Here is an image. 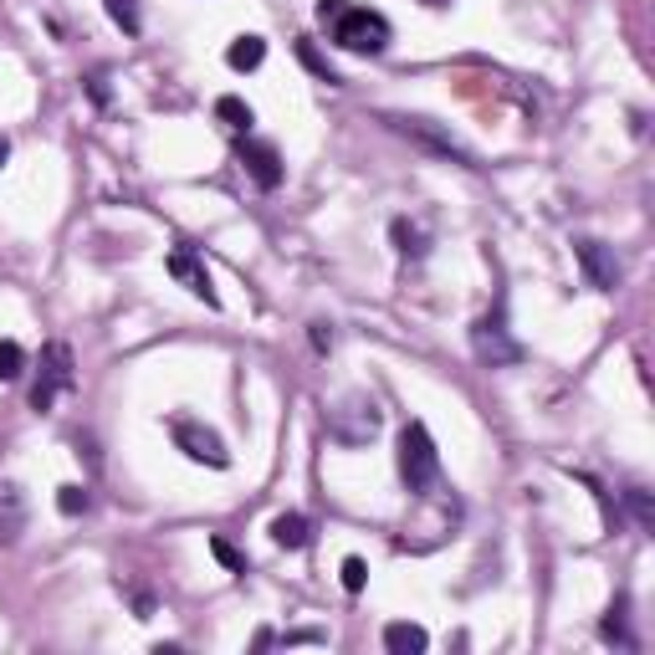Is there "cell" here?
I'll return each instance as SVG.
<instances>
[{
	"label": "cell",
	"instance_id": "21",
	"mask_svg": "<svg viewBox=\"0 0 655 655\" xmlns=\"http://www.w3.org/2000/svg\"><path fill=\"white\" fill-rule=\"evenodd\" d=\"M57 507H62V517H82L87 507H93V497H87V487H62Z\"/></svg>",
	"mask_w": 655,
	"mask_h": 655
},
{
	"label": "cell",
	"instance_id": "14",
	"mask_svg": "<svg viewBox=\"0 0 655 655\" xmlns=\"http://www.w3.org/2000/svg\"><path fill=\"white\" fill-rule=\"evenodd\" d=\"M425 645H430V635H425L420 625H405V620L384 625V650H395V655H420Z\"/></svg>",
	"mask_w": 655,
	"mask_h": 655
},
{
	"label": "cell",
	"instance_id": "4",
	"mask_svg": "<svg viewBox=\"0 0 655 655\" xmlns=\"http://www.w3.org/2000/svg\"><path fill=\"white\" fill-rule=\"evenodd\" d=\"M77 384V369H72V348L67 343H47L41 348V374L31 384V410L47 415L57 405V395H67V389Z\"/></svg>",
	"mask_w": 655,
	"mask_h": 655
},
{
	"label": "cell",
	"instance_id": "12",
	"mask_svg": "<svg viewBox=\"0 0 655 655\" xmlns=\"http://www.w3.org/2000/svg\"><path fill=\"white\" fill-rule=\"evenodd\" d=\"M272 543H277V548H308V543H313V522L302 517V512L272 517Z\"/></svg>",
	"mask_w": 655,
	"mask_h": 655
},
{
	"label": "cell",
	"instance_id": "19",
	"mask_svg": "<svg viewBox=\"0 0 655 655\" xmlns=\"http://www.w3.org/2000/svg\"><path fill=\"white\" fill-rule=\"evenodd\" d=\"M103 11L113 16V26H118L123 36H139V31H144V21H139V6H134V0H103Z\"/></svg>",
	"mask_w": 655,
	"mask_h": 655
},
{
	"label": "cell",
	"instance_id": "5",
	"mask_svg": "<svg viewBox=\"0 0 655 655\" xmlns=\"http://www.w3.org/2000/svg\"><path fill=\"white\" fill-rule=\"evenodd\" d=\"M471 348H476V359H482L487 369H512V364L528 359V354H522V343L507 333V313L502 308H492L482 323L471 328Z\"/></svg>",
	"mask_w": 655,
	"mask_h": 655
},
{
	"label": "cell",
	"instance_id": "6",
	"mask_svg": "<svg viewBox=\"0 0 655 655\" xmlns=\"http://www.w3.org/2000/svg\"><path fill=\"white\" fill-rule=\"evenodd\" d=\"M169 435H174V446H180L190 461H200V466H210V471H226V466H231L226 441H221L210 425H200V420H174Z\"/></svg>",
	"mask_w": 655,
	"mask_h": 655
},
{
	"label": "cell",
	"instance_id": "25",
	"mask_svg": "<svg viewBox=\"0 0 655 655\" xmlns=\"http://www.w3.org/2000/svg\"><path fill=\"white\" fill-rule=\"evenodd\" d=\"M308 338H313L318 354H333V323H323V318H318V323L308 328Z\"/></svg>",
	"mask_w": 655,
	"mask_h": 655
},
{
	"label": "cell",
	"instance_id": "8",
	"mask_svg": "<svg viewBox=\"0 0 655 655\" xmlns=\"http://www.w3.org/2000/svg\"><path fill=\"white\" fill-rule=\"evenodd\" d=\"M384 123L395 128V134H405V139H415V144H425V149H435V154H446V159H456V164H471V154L451 139V134H441L430 118H415V113H384Z\"/></svg>",
	"mask_w": 655,
	"mask_h": 655
},
{
	"label": "cell",
	"instance_id": "9",
	"mask_svg": "<svg viewBox=\"0 0 655 655\" xmlns=\"http://www.w3.org/2000/svg\"><path fill=\"white\" fill-rule=\"evenodd\" d=\"M164 272L180 282L190 297H200L205 308H221V297H215V287H210V272H205V261L190 251V246H174L169 256H164Z\"/></svg>",
	"mask_w": 655,
	"mask_h": 655
},
{
	"label": "cell",
	"instance_id": "24",
	"mask_svg": "<svg viewBox=\"0 0 655 655\" xmlns=\"http://www.w3.org/2000/svg\"><path fill=\"white\" fill-rule=\"evenodd\" d=\"M625 497H630V507H635V522H640V528L650 533V528H655V512H650V497H645L640 487H630Z\"/></svg>",
	"mask_w": 655,
	"mask_h": 655
},
{
	"label": "cell",
	"instance_id": "11",
	"mask_svg": "<svg viewBox=\"0 0 655 655\" xmlns=\"http://www.w3.org/2000/svg\"><path fill=\"white\" fill-rule=\"evenodd\" d=\"M26 533V497L16 482H0V543H16Z\"/></svg>",
	"mask_w": 655,
	"mask_h": 655
},
{
	"label": "cell",
	"instance_id": "29",
	"mask_svg": "<svg viewBox=\"0 0 655 655\" xmlns=\"http://www.w3.org/2000/svg\"><path fill=\"white\" fill-rule=\"evenodd\" d=\"M420 6H430V11H446V6H451V0H420Z\"/></svg>",
	"mask_w": 655,
	"mask_h": 655
},
{
	"label": "cell",
	"instance_id": "20",
	"mask_svg": "<svg viewBox=\"0 0 655 655\" xmlns=\"http://www.w3.org/2000/svg\"><path fill=\"white\" fill-rule=\"evenodd\" d=\"M21 369H26V348L16 338H0V384L21 379Z\"/></svg>",
	"mask_w": 655,
	"mask_h": 655
},
{
	"label": "cell",
	"instance_id": "23",
	"mask_svg": "<svg viewBox=\"0 0 655 655\" xmlns=\"http://www.w3.org/2000/svg\"><path fill=\"white\" fill-rule=\"evenodd\" d=\"M210 553H215V558H221V563H226V569H231V574H246V558H241V553H236V548H231L226 538H210Z\"/></svg>",
	"mask_w": 655,
	"mask_h": 655
},
{
	"label": "cell",
	"instance_id": "16",
	"mask_svg": "<svg viewBox=\"0 0 655 655\" xmlns=\"http://www.w3.org/2000/svg\"><path fill=\"white\" fill-rule=\"evenodd\" d=\"M261 57H267V41H261V36H236L231 52H226V62H231L236 72H256Z\"/></svg>",
	"mask_w": 655,
	"mask_h": 655
},
{
	"label": "cell",
	"instance_id": "17",
	"mask_svg": "<svg viewBox=\"0 0 655 655\" xmlns=\"http://www.w3.org/2000/svg\"><path fill=\"white\" fill-rule=\"evenodd\" d=\"M297 57H302V67H308L318 82H328V87H343V77L333 72V62H328V57L313 47V36H297Z\"/></svg>",
	"mask_w": 655,
	"mask_h": 655
},
{
	"label": "cell",
	"instance_id": "26",
	"mask_svg": "<svg viewBox=\"0 0 655 655\" xmlns=\"http://www.w3.org/2000/svg\"><path fill=\"white\" fill-rule=\"evenodd\" d=\"M328 635L323 630H292V635H282V645H323Z\"/></svg>",
	"mask_w": 655,
	"mask_h": 655
},
{
	"label": "cell",
	"instance_id": "22",
	"mask_svg": "<svg viewBox=\"0 0 655 655\" xmlns=\"http://www.w3.org/2000/svg\"><path fill=\"white\" fill-rule=\"evenodd\" d=\"M364 584H369V563H364V558H343V589L359 594Z\"/></svg>",
	"mask_w": 655,
	"mask_h": 655
},
{
	"label": "cell",
	"instance_id": "1",
	"mask_svg": "<svg viewBox=\"0 0 655 655\" xmlns=\"http://www.w3.org/2000/svg\"><path fill=\"white\" fill-rule=\"evenodd\" d=\"M318 21L328 26V41L338 52L379 57L389 47V21L369 6H348V0H318Z\"/></svg>",
	"mask_w": 655,
	"mask_h": 655
},
{
	"label": "cell",
	"instance_id": "10",
	"mask_svg": "<svg viewBox=\"0 0 655 655\" xmlns=\"http://www.w3.org/2000/svg\"><path fill=\"white\" fill-rule=\"evenodd\" d=\"M236 154H241L246 174H251V180H256L261 190H277V185H282V154H277L272 144H256V139H246Z\"/></svg>",
	"mask_w": 655,
	"mask_h": 655
},
{
	"label": "cell",
	"instance_id": "28",
	"mask_svg": "<svg viewBox=\"0 0 655 655\" xmlns=\"http://www.w3.org/2000/svg\"><path fill=\"white\" fill-rule=\"evenodd\" d=\"M6 159H11V139H6V134H0V164H6Z\"/></svg>",
	"mask_w": 655,
	"mask_h": 655
},
{
	"label": "cell",
	"instance_id": "18",
	"mask_svg": "<svg viewBox=\"0 0 655 655\" xmlns=\"http://www.w3.org/2000/svg\"><path fill=\"white\" fill-rule=\"evenodd\" d=\"M215 118H221L231 134H251V123H256V113H251V103H241V98H215Z\"/></svg>",
	"mask_w": 655,
	"mask_h": 655
},
{
	"label": "cell",
	"instance_id": "27",
	"mask_svg": "<svg viewBox=\"0 0 655 655\" xmlns=\"http://www.w3.org/2000/svg\"><path fill=\"white\" fill-rule=\"evenodd\" d=\"M87 87H93V98H98V103H108V82H103V72L87 77Z\"/></svg>",
	"mask_w": 655,
	"mask_h": 655
},
{
	"label": "cell",
	"instance_id": "15",
	"mask_svg": "<svg viewBox=\"0 0 655 655\" xmlns=\"http://www.w3.org/2000/svg\"><path fill=\"white\" fill-rule=\"evenodd\" d=\"M389 241H395V251H400V256H410V261H420V256L430 251V236H425L415 221H405V215H400L395 226H389Z\"/></svg>",
	"mask_w": 655,
	"mask_h": 655
},
{
	"label": "cell",
	"instance_id": "2",
	"mask_svg": "<svg viewBox=\"0 0 655 655\" xmlns=\"http://www.w3.org/2000/svg\"><path fill=\"white\" fill-rule=\"evenodd\" d=\"M400 482L410 497H441L446 482H441V451H435L430 430L420 420H410L400 430Z\"/></svg>",
	"mask_w": 655,
	"mask_h": 655
},
{
	"label": "cell",
	"instance_id": "13",
	"mask_svg": "<svg viewBox=\"0 0 655 655\" xmlns=\"http://www.w3.org/2000/svg\"><path fill=\"white\" fill-rule=\"evenodd\" d=\"M604 640L609 645H620V650H635V635H630V594H615V604H609V615H604Z\"/></svg>",
	"mask_w": 655,
	"mask_h": 655
},
{
	"label": "cell",
	"instance_id": "7",
	"mask_svg": "<svg viewBox=\"0 0 655 655\" xmlns=\"http://www.w3.org/2000/svg\"><path fill=\"white\" fill-rule=\"evenodd\" d=\"M574 256H579V267H584V277H589L594 292H615V287L625 282V267H620L615 246H604V241H594V236H579V241H574Z\"/></svg>",
	"mask_w": 655,
	"mask_h": 655
},
{
	"label": "cell",
	"instance_id": "3",
	"mask_svg": "<svg viewBox=\"0 0 655 655\" xmlns=\"http://www.w3.org/2000/svg\"><path fill=\"white\" fill-rule=\"evenodd\" d=\"M379 425H384V415H379V405L369 400V395H348L343 405H333V415H328V435L338 446H369L374 435H379Z\"/></svg>",
	"mask_w": 655,
	"mask_h": 655
}]
</instances>
